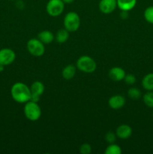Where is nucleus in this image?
<instances>
[{
    "label": "nucleus",
    "mask_w": 153,
    "mask_h": 154,
    "mask_svg": "<svg viewBox=\"0 0 153 154\" xmlns=\"http://www.w3.org/2000/svg\"><path fill=\"white\" fill-rule=\"evenodd\" d=\"M116 7V0H100L98 4L99 10L106 14L113 12Z\"/></svg>",
    "instance_id": "6e6552de"
},
{
    "label": "nucleus",
    "mask_w": 153,
    "mask_h": 154,
    "mask_svg": "<svg viewBox=\"0 0 153 154\" xmlns=\"http://www.w3.org/2000/svg\"><path fill=\"white\" fill-rule=\"evenodd\" d=\"M144 18L148 23L153 24V6L146 8L144 11Z\"/></svg>",
    "instance_id": "412c9836"
},
{
    "label": "nucleus",
    "mask_w": 153,
    "mask_h": 154,
    "mask_svg": "<svg viewBox=\"0 0 153 154\" xmlns=\"http://www.w3.org/2000/svg\"><path fill=\"white\" fill-rule=\"evenodd\" d=\"M76 68L84 73H92L96 70L97 64L91 57L82 56L76 61Z\"/></svg>",
    "instance_id": "7ed1b4c3"
},
{
    "label": "nucleus",
    "mask_w": 153,
    "mask_h": 154,
    "mask_svg": "<svg viewBox=\"0 0 153 154\" xmlns=\"http://www.w3.org/2000/svg\"><path fill=\"white\" fill-rule=\"evenodd\" d=\"M64 9V3L62 0H49L46 6L48 14L51 17H58Z\"/></svg>",
    "instance_id": "423d86ee"
},
{
    "label": "nucleus",
    "mask_w": 153,
    "mask_h": 154,
    "mask_svg": "<svg viewBox=\"0 0 153 154\" xmlns=\"http://www.w3.org/2000/svg\"><path fill=\"white\" fill-rule=\"evenodd\" d=\"M62 1L64 4H70V3L74 2V0H62Z\"/></svg>",
    "instance_id": "a878e982"
},
{
    "label": "nucleus",
    "mask_w": 153,
    "mask_h": 154,
    "mask_svg": "<svg viewBox=\"0 0 153 154\" xmlns=\"http://www.w3.org/2000/svg\"><path fill=\"white\" fill-rule=\"evenodd\" d=\"M76 67L74 65H68L62 71V76L65 80H70L75 76Z\"/></svg>",
    "instance_id": "4468645a"
},
{
    "label": "nucleus",
    "mask_w": 153,
    "mask_h": 154,
    "mask_svg": "<svg viewBox=\"0 0 153 154\" xmlns=\"http://www.w3.org/2000/svg\"><path fill=\"white\" fill-rule=\"evenodd\" d=\"M128 16V11H122L121 12V17L123 19H126Z\"/></svg>",
    "instance_id": "393cba45"
},
{
    "label": "nucleus",
    "mask_w": 153,
    "mask_h": 154,
    "mask_svg": "<svg viewBox=\"0 0 153 154\" xmlns=\"http://www.w3.org/2000/svg\"><path fill=\"white\" fill-rule=\"evenodd\" d=\"M24 114L25 117L30 121H37L41 116V109L38 102L28 101L26 102L24 106Z\"/></svg>",
    "instance_id": "f03ea898"
},
{
    "label": "nucleus",
    "mask_w": 153,
    "mask_h": 154,
    "mask_svg": "<svg viewBox=\"0 0 153 154\" xmlns=\"http://www.w3.org/2000/svg\"><path fill=\"white\" fill-rule=\"evenodd\" d=\"M116 133L112 132H108L105 135V140L106 141H107L109 144H112L116 141Z\"/></svg>",
    "instance_id": "b1692460"
},
{
    "label": "nucleus",
    "mask_w": 153,
    "mask_h": 154,
    "mask_svg": "<svg viewBox=\"0 0 153 154\" xmlns=\"http://www.w3.org/2000/svg\"><path fill=\"white\" fill-rule=\"evenodd\" d=\"M116 2L120 10L129 11L136 6V0H116Z\"/></svg>",
    "instance_id": "f8f14e48"
},
{
    "label": "nucleus",
    "mask_w": 153,
    "mask_h": 154,
    "mask_svg": "<svg viewBox=\"0 0 153 154\" xmlns=\"http://www.w3.org/2000/svg\"><path fill=\"white\" fill-rule=\"evenodd\" d=\"M10 1H12V0H10Z\"/></svg>",
    "instance_id": "c85d7f7f"
},
{
    "label": "nucleus",
    "mask_w": 153,
    "mask_h": 154,
    "mask_svg": "<svg viewBox=\"0 0 153 154\" xmlns=\"http://www.w3.org/2000/svg\"><path fill=\"white\" fill-rule=\"evenodd\" d=\"M126 73L121 67H112L108 72V76L113 81H121L124 80Z\"/></svg>",
    "instance_id": "9b49d317"
},
{
    "label": "nucleus",
    "mask_w": 153,
    "mask_h": 154,
    "mask_svg": "<svg viewBox=\"0 0 153 154\" xmlns=\"http://www.w3.org/2000/svg\"><path fill=\"white\" fill-rule=\"evenodd\" d=\"M122 149L120 146L118 144H116L114 143L112 144H110L109 146H107L105 150V154H121L122 153Z\"/></svg>",
    "instance_id": "a211bd4d"
},
{
    "label": "nucleus",
    "mask_w": 153,
    "mask_h": 154,
    "mask_svg": "<svg viewBox=\"0 0 153 154\" xmlns=\"http://www.w3.org/2000/svg\"><path fill=\"white\" fill-rule=\"evenodd\" d=\"M4 66H3V65L0 64V72H3V70H4Z\"/></svg>",
    "instance_id": "bb28decb"
},
{
    "label": "nucleus",
    "mask_w": 153,
    "mask_h": 154,
    "mask_svg": "<svg viewBox=\"0 0 153 154\" xmlns=\"http://www.w3.org/2000/svg\"><path fill=\"white\" fill-rule=\"evenodd\" d=\"M152 117H153V113H152Z\"/></svg>",
    "instance_id": "cd10ccee"
},
{
    "label": "nucleus",
    "mask_w": 153,
    "mask_h": 154,
    "mask_svg": "<svg viewBox=\"0 0 153 154\" xmlns=\"http://www.w3.org/2000/svg\"><path fill=\"white\" fill-rule=\"evenodd\" d=\"M128 96L130 99H133V100H137L141 97L142 93L139 89L136 88V87H132L128 90Z\"/></svg>",
    "instance_id": "6ab92c4d"
},
{
    "label": "nucleus",
    "mask_w": 153,
    "mask_h": 154,
    "mask_svg": "<svg viewBox=\"0 0 153 154\" xmlns=\"http://www.w3.org/2000/svg\"><path fill=\"white\" fill-rule=\"evenodd\" d=\"M92 152V147L90 144L85 143L80 147V153L81 154H90Z\"/></svg>",
    "instance_id": "5701e85b"
},
{
    "label": "nucleus",
    "mask_w": 153,
    "mask_h": 154,
    "mask_svg": "<svg viewBox=\"0 0 153 154\" xmlns=\"http://www.w3.org/2000/svg\"><path fill=\"white\" fill-rule=\"evenodd\" d=\"M142 86L147 91H153V73H148L143 77Z\"/></svg>",
    "instance_id": "dca6fc26"
},
{
    "label": "nucleus",
    "mask_w": 153,
    "mask_h": 154,
    "mask_svg": "<svg viewBox=\"0 0 153 154\" xmlns=\"http://www.w3.org/2000/svg\"><path fill=\"white\" fill-rule=\"evenodd\" d=\"M31 95L40 97L44 92V85L40 81H34L30 87Z\"/></svg>",
    "instance_id": "ddd939ff"
},
{
    "label": "nucleus",
    "mask_w": 153,
    "mask_h": 154,
    "mask_svg": "<svg viewBox=\"0 0 153 154\" xmlns=\"http://www.w3.org/2000/svg\"><path fill=\"white\" fill-rule=\"evenodd\" d=\"M80 26V18L77 13L74 11L68 12L64 16V26L70 32H76Z\"/></svg>",
    "instance_id": "20e7f679"
},
{
    "label": "nucleus",
    "mask_w": 153,
    "mask_h": 154,
    "mask_svg": "<svg viewBox=\"0 0 153 154\" xmlns=\"http://www.w3.org/2000/svg\"><path fill=\"white\" fill-rule=\"evenodd\" d=\"M144 104L148 108H153V91H148L142 96Z\"/></svg>",
    "instance_id": "aec40b11"
},
{
    "label": "nucleus",
    "mask_w": 153,
    "mask_h": 154,
    "mask_svg": "<svg viewBox=\"0 0 153 154\" xmlns=\"http://www.w3.org/2000/svg\"><path fill=\"white\" fill-rule=\"evenodd\" d=\"M69 32H70L68 30L64 29H61L58 31H57L56 34L55 39L58 43L63 44L64 42H67L69 38Z\"/></svg>",
    "instance_id": "f3484780"
},
{
    "label": "nucleus",
    "mask_w": 153,
    "mask_h": 154,
    "mask_svg": "<svg viewBox=\"0 0 153 154\" xmlns=\"http://www.w3.org/2000/svg\"><path fill=\"white\" fill-rule=\"evenodd\" d=\"M16 58V54L13 50L10 48H3L0 50V64L3 66H9L14 63Z\"/></svg>",
    "instance_id": "0eeeda50"
},
{
    "label": "nucleus",
    "mask_w": 153,
    "mask_h": 154,
    "mask_svg": "<svg viewBox=\"0 0 153 154\" xmlns=\"http://www.w3.org/2000/svg\"><path fill=\"white\" fill-rule=\"evenodd\" d=\"M10 95L15 102L18 103H26L31 98L30 87L22 82H16L10 89Z\"/></svg>",
    "instance_id": "f257e3e1"
},
{
    "label": "nucleus",
    "mask_w": 153,
    "mask_h": 154,
    "mask_svg": "<svg viewBox=\"0 0 153 154\" xmlns=\"http://www.w3.org/2000/svg\"><path fill=\"white\" fill-rule=\"evenodd\" d=\"M44 44L42 43L38 38H31L28 41L26 45L27 50L31 55L38 57L44 55L45 52Z\"/></svg>",
    "instance_id": "39448f33"
},
{
    "label": "nucleus",
    "mask_w": 153,
    "mask_h": 154,
    "mask_svg": "<svg viewBox=\"0 0 153 154\" xmlns=\"http://www.w3.org/2000/svg\"><path fill=\"white\" fill-rule=\"evenodd\" d=\"M116 135L120 139H127L132 135V128L129 125L122 124L117 127Z\"/></svg>",
    "instance_id": "9d476101"
},
{
    "label": "nucleus",
    "mask_w": 153,
    "mask_h": 154,
    "mask_svg": "<svg viewBox=\"0 0 153 154\" xmlns=\"http://www.w3.org/2000/svg\"><path fill=\"white\" fill-rule=\"evenodd\" d=\"M125 104V99L122 95H114L108 100V105L112 109L117 110L122 108Z\"/></svg>",
    "instance_id": "1a4fd4ad"
},
{
    "label": "nucleus",
    "mask_w": 153,
    "mask_h": 154,
    "mask_svg": "<svg viewBox=\"0 0 153 154\" xmlns=\"http://www.w3.org/2000/svg\"><path fill=\"white\" fill-rule=\"evenodd\" d=\"M136 77L133 74H126L124 78V81L128 85H133L136 82Z\"/></svg>",
    "instance_id": "4be33fe9"
},
{
    "label": "nucleus",
    "mask_w": 153,
    "mask_h": 154,
    "mask_svg": "<svg viewBox=\"0 0 153 154\" xmlns=\"http://www.w3.org/2000/svg\"><path fill=\"white\" fill-rule=\"evenodd\" d=\"M54 38L52 32L49 30H44L38 35V38L44 44H50L54 40Z\"/></svg>",
    "instance_id": "2eb2a0df"
}]
</instances>
